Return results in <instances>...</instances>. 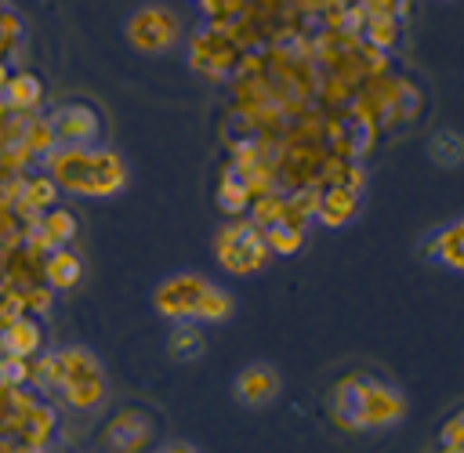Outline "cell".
I'll list each match as a JSON object with an SVG mask.
<instances>
[{"label":"cell","mask_w":464,"mask_h":453,"mask_svg":"<svg viewBox=\"0 0 464 453\" xmlns=\"http://www.w3.org/2000/svg\"><path fill=\"white\" fill-rule=\"evenodd\" d=\"M47 167L51 181L76 196H112L127 181L123 159L91 145H65L62 152H47Z\"/></svg>","instance_id":"6da1fadb"},{"label":"cell","mask_w":464,"mask_h":453,"mask_svg":"<svg viewBox=\"0 0 464 453\" xmlns=\"http://www.w3.org/2000/svg\"><path fill=\"white\" fill-rule=\"evenodd\" d=\"M152 301H156V308L163 312V315H170V319H207V323H221V319H228V312H232V297L221 290V286H214V283H207V279H199V275H170V279H163L160 286H156V294H152Z\"/></svg>","instance_id":"7a4b0ae2"},{"label":"cell","mask_w":464,"mask_h":453,"mask_svg":"<svg viewBox=\"0 0 464 453\" xmlns=\"http://www.w3.org/2000/svg\"><path fill=\"white\" fill-rule=\"evenodd\" d=\"M214 250H218L221 268L232 275H250V272L265 268V261H268L265 232L254 221H228L225 228H218Z\"/></svg>","instance_id":"3957f363"},{"label":"cell","mask_w":464,"mask_h":453,"mask_svg":"<svg viewBox=\"0 0 464 453\" xmlns=\"http://www.w3.org/2000/svg\"><path fill=\"white\" fill-rule=\"evenodd\" d=\"M58 388L65 391V399L80 410L102 402L105 395V377H102V366L91 352L83 348H69L58 355Z\"/></svg>","instance_id":"277c9868"},{"label":"cell","mask_w":464,"mask_h":453,"mask_svg":"<svg viewBox=\"0 0 464 453\" xmlns=\"http://www.w3.org/2000/svg\"><path fill=\"white\" fill-rule=\"evenodd\" d=\"M355 413H359V428H388L402 420L406 399L395 388L381 384L377 377L355 373Z\"/></svg>","instance_id":"5b68a950"},{"label":"cell","mask_w":464,"mask_h":453,"mask_svg":"<svg viewBox=\"0 0 464 453\" xmlns=\"http://www.w3.org/2000/svg\"><path fill=\"white\" fill-rule=\"evenodd\" d=\"M178 33H181V25L167 7H141L127 22V40L138 51H167L178 40Z\"/></svg>","instance_id":"8992f818"},{"label":"cell","mask_w":464,"mask_h":453,"mask_svg":"<svg viewBox=\"0 0 464 453\" xmlns=\"http://www.w3.org/2000/svg\"><path fill=\"white\" fill-rule=\"evenodd\" d=\"M47 123H51L54 141L62 138L65 145H94L98 134H102V120H98V112H94L91 105H80V101L54 109Z\"/></svg>","instance_id":"52a82bcc"},{"label":"cell","mask_w":464,"mask_h":453,"mask_svg":"<svg viewBox=\"0 0 464 453\" xmlns=\"http://www.w3.org/2000/svg\"><path fill=\"white\" fill-rule=\"evenodd\" d=\"M276 395H279V373L265 362H254L236 377V399L243 406H265Z\"/></svg>","instance_id":"ba28073f"},{"label":"cell","mask_w":464,"mask_h":453,"mask_svg":"<svg viewBox=\"0 0 464 453\" xmlns=\"http://www.w3.org/2000/svg\"><path fill=\"white\" fill-rule=\"evenodd\" d=\"M149 435H152V424H149V417L141 410L120 413L112 420V428H109V442H112L116 453H138L149 442Z\"/></svg>","instance_id":"9c48e42d"},{"label":"cell","mask_w":464,"mask_h":453,"mask_svg":"<svg viewBox=\"0 0 464 453\" xmlns=\"http://www.w3.org/2000/svg\"><path fill=\"white\" fill-rule=\"evenodd\" d=\"M355 207H359V192H355L352 181H344V185H330V188L315 199V214H319L326 225H334V228L344 225V221H352Z\"/></svg>","instance_id":"30bf717a"},{"label":"cell","mask_w":464,"mask_h":453,"mask_svg":"<svg viewBox=\"0 0 464 453\" xmlns=\"http://www.w3.org/2000/svg\"><path fill=\"white\" fill-rule=\"evenodd\" d=\"M232 43H221V40H207V36H199L196 40V51H192V65L196 69H203V72H210V76H221L225 69H228V62H232Z\"/></svg>","instance_id":"8fae6325"},{"label":"cell","mask_w":464,"mask_h":453,"mask_svg":"<svg viewBox=\"0 0 464 453\" xmlns=\"http://www.w3.org/2000/svg\"><path fill=\"white\" fill-rule=\"evenodd\" d=\"M431 254H435L442 265H450V268L464 272V217H460V221H453L450 228H442V232L435 236Z\"/></svg>","instance_id":"7c38bea8"},{"label":"cell","mask_w":464,"mask_h":453,"mask_svg":"<svg viewBox=\"0 0 464 453\" xmlns=\"http://www.w3.org/2000/svg\"><path fill=\"white\" fill-rule=\"evenodd\" d=\"M44 272H47L51 286H58V290H69V286H76V279H80L83 265H80V257H76L72 250H62V246H58V250L47 257Z\"/></svg>","instance_id":"4fadbf2b"},{"label":"cell","mask_w":464,"mask_h":453,"mask_svg":"<svg viewBox=\"0 0 464 453\" xmlns=\"http://www.w3.org/2000/svg\"><path fill=\"white\" fill-rule=\"evenodd\" d=\"M0 344H4V352H7V355L22 359V355L36 352V344H40V330H36V323H29V319H14V323L4 330Z\"/></svg>","instance_id":"5bb4252c"},{"label":"cell","mask_w":464,"mask_h":453,"mask_svg":"<svg viewBox=\"0 0 464 453\" xmlns=\"http://www.w3.org/2000/svg\"><path fill=\"white\" fill-rule=\"evenodd\" d=\"M40 80L36 76H29V72H18V76H11L7 83H4V98H7V105H14V109H29V105H36L40 101Z\"/></svg>","instance_id":"9a60e30c"},{"label":"cell","mask_w":464,"mask_h":453,"mask_svg":"<svg viewBox=\"0 0 464 453\" xmlns=\"http://www.w3.org/2000/svg\"><path fill=\"white\" fill-rule=\"evenodd\" d=\"M218 207L225 210V214H243L246 207H250V188L232 174V178H225L221 181V188H218Z\"/></svg>","instance_id":"2e32d148"},{"label":"cell","mask_w":464,"mask_h":453,"mask_svg":"<svg viewBox=\"0 0 464 453\" xmlns=\"http://www.w3.org/2000/svg\"><path fill=\"white\" fill-rule=\"evenodd\" d=\"M40 232L47 236L51 250H58L65 239H72V232H76V221H72V214H69V210H51V214L40 221Z\"/></svg>","instance_id":"e0dca14e"},{"label":"cell","mask_w":464,"mask_h":453,"mask_svg":"<svg viewBox=\"0 0 464 453\" xmlns=\"http://www.w3.org/2000/svg\"><path fill=\"white\" fill-rule=\"evenodd\" d=\"M265 243L276 254H297L301 243H304V228H297V225H272V228H265Z\"/></svg>","instance_id":"ac0fdd59"},{"label":"cell","mask_w":464,"mask_h":453,"mask_svg":"<svg viewBox=\"0 0 464 453\" xmlns=\"http://www.w3.org/2000/svg\"><path fill=\"white\" fill-rule=\"evenodd\" d=\"M199 352H203V337H199V330H192V326H178L174 337H170V355L188 359V355H199Z\"/></svg>","instance_id":"d6986e66"},{"label":"cell","mask_w":464,"mask_h":453,"mask_svg":"<svg viewBox=\"0 0 464 453\" xmlns=\"http://www.w3.org/2000/svg\"><path fill=\"white\" fill-rule=\"evenodd\" d=\"M54 196H58V185H54L51 178H36V181L29 185V192H25V203H33V207L40 210V207H51Z\"/></svg>","instance_id":"ffe728a7"},{"label":"cell","mask_w":464,"mask_h":453,"mask_svg":"<svg viewBox=\"0 0 464 453\" xmlns=\"http://www.w3.org/2000/svg\"><path fill=\"white\" fill-rule=\"evenodd\" d=\"M442 446H446V449L464 453V410H460L457 417H450V420H446V428H442Z\"/></svg>","instance_id":"44dd1931"},{"label":"cell","mask_w":464,"mask_h":453,"mask_svg":"<svg viewBox=\"0 0 464 453\" xmlns=\"http://www.w3.org/2000/svg\"><path fill=\"white\" fill-rule=\"evenodd\" d=\"M370 14H388V18H399L406 11V0H366Z\"/></svg>","instance_id":"7402d4cb"},{"label":"cell","mask_w":464,"mask_h":453,"mask_svg":"<svg viewBox=\"0 0 464 453\" xmlns=\"http://www.w3.org/2000/svg\"><path fill=\"white\" fill-rule=\"evenodd\" d=\"M203 7L210 11V18H221L228 7H236V0H203Z\"/></svg>","instance_id":"603a6c76"},{"label":"cell","mask_w":464,"mask_h":453,"mask_svg":"<svg viewBox=\"0 0 464 453\" xmlns=\"http://www.w3.org/2000/svg\"><path fill=\"white\" fill-rule=\"evenodd\" d=\"M163 453H192L188 446H170V449H163Z\"/></svg>","instance_id":"cb8c5ba5"}]
</instances>
